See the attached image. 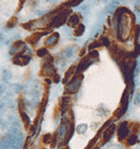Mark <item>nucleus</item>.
Listing matches in <instances>:
<instances>
[{
	"label": "nucleus",
	"instance_id": "f257e3e1",
	"mask_svg": "<svg viewBox=\"0 0 140 149\" xmlns=\"http://www.w3.org/2000/svg\"><path fill=\"white\" fill-rule=\"evenodd\" d=\"M132 20L133 17L130 14L129 10L125 8H121L116 13L114 16V26L118 31V37L121 40H127L129 37L130 30L132 27Z\"/></svg>",
	"mask_w": 140,
	"mask_h": 149
},
{
	"label": "nucleus",
	"instance_id": "f03ea898",
	"mask_svg": "<svg viewBox=\"0 0 140 149\" xmlns=\"http://www.w3.org/2000/svg\"><path fill=\"white\" fill-rule=\"evenodd\" d=\"M8 141L9 146L11 149H20L24 142V136L20 132V129L18 126V122L15 121L14 125H11L10 132L7 134V137L5 138Z\"/></svg>",
	"mask_w": 140,
	"mask_h": 149
},
{
	"label": "nucleus",
	"instance_id": "7ed1b4c3",
	"mask_svg": "<svg viewBox=\"0 0 140 149\" xmlns=\"http://www.w3.org/2000/svg\"><path fill=\"white\" fill-rule=\"evenodd\" d=\"M30 57H31V52L28 47L25 48V51L18 55H16L14 57V63L17 64V65H26L28 64L30 61Z\"/></svg>",
	"mask_w": 140,
	"mask_h": 149
},
{
	"label": "nucleus",
	"instance_id": "20e7f679",
	"mask_svg": "<svg viewBox=\"0 0 140 149\" xmlns=\"http://www.w3.org/2000/svg\"><path fill=\"white\" fill-rule=\"evenodd\" d=\"M82 84V76H75L70 82L66 84V92L67 93H75L77 92Z\"/></svg>",
	"mask_w": 140,
	"mask_h": 149
},
{
	"label": "nucleus",
	"instance_id": "39448f33",
	"mask_svg": "<svg viewBox=\"0 0 140 149\" xmlns=\"http://www.w3.org/2000/svg\"><path fill=\"white\" fill-rule=\"evenodd\" d=\"M67 16H68V11H61V13H59L55 17H53L49 26L51 27H57V26L63 25L64 22H66Z\"/></svg>",
	"mask_w": 140,
	"mask_h": 149
},
{
	"label": "nucleus",
	"instance_id": "423d86ee",
	"mask_svg": "<svg viewBox=\"0 0 140 149\" xmlns=\"http://www.w3.org/2000/svg\"><path fill=\"white\" fill-rule=\"evenodd\" d=\"M130 129L128 127V122H122L120 126H119V129H118V138L120 141H122V140H125V138H129L130 136Z\"/></svg>",
	"mask_w": 140,
	"mask_h": 149
},
{
	"label": "nucleus",
	"instance_id": "0eeeda50",
	"mask_svg": "<svg viewBox=\"0 0 140 149\" xmlns=\"http://www.w3.org/2000/svg\"><path fill=\"white\" fill-rule=\"evenodd\" d=\"M70 131V125L68 122H63L59 128V131H57V138L59 140H65L66 139V136L68 134Z\"/></svg>",
	"mask_w": 140,
	"mask_h": 149
},
{
	"label": "nucleus",
	"instance_id": "6e6552de",
	"mask_svg": "<svg viewBox=\"0 0 140 149\" xmlns=\"http://www.w3.org/2000/svg\"><path fill=\"white\" fill-rule=\"evenodd\" d=\"M91 64H93V58H92V55L88 56V57H85L81 61V63L79 64V67H77V73H81L84 70H86Z\"/></svg>",
	"mask_w": 140,
	"mask_h": 149
},
{
	"label": "nucleus",
	"instance_id": "1a4fd4ad",
	"mask_svg": "<svg viewBox=\"0 0 140 149\" xmlns=\"http://www.w3.org/2000/svg\"><path fill=\"white\" fill-rule=\"evenodd\" d=\"M27 46L22 43V42H17L15 44L11 46V48H10V54H13V55H18V54H20L22 53V51H25V48H26Z\"/></svg>",
	"mask_w": 140,
	"mask_h": 149
},
{
	"label": "nucleus",
	"instance_id": "9d476101",
	"mask_svg": "<svg viewBox=\"0 0 140 149\" xmlns=\"http://www.w3.org/2000/svg\"><path fill=\"white\" fill-rule=\"evenodd\" d=\"M67 25L70 27H77L80 25V16L77 14H73L68 17V20H67Z\"/></svg>",
	"mask_w": 140,
	"mask_h": 149
},
{
	"label": "nucleus",
	"instance_id": "9b49d317",
	"mask_svg": "<svg viewBox=\"0 0 140 149\" xmlns=\"http://www.w3.org/2000/svg\"><path fill=\"white\" fill-rule=\"evenodd\" d=\"M114 129H116V126H114V125H111L110 127L104 131L103 132V142H108L111 138H112V134H113V132H114Z\"/></svg>",
	"mask_w": 140,
	"mask_h": 149
},
{
	"label": "nucleus",
	"instance_id": "f8f14e48",
	"mask_svg": "<svg viewBox=\"0 0 140 149\" xmlns=\"http://www.w3.org/2000/svg\"><path fill=\"white\" fill-rule=\"evenodd\" d=\"M76 52V46H70V47H66L65 51L63 52V57L64 60H68L71 58L74 55V53Z\"/></svg>",
	"mask_w": 140,
	"mask_h": 149
},
{
	"label": "nucleus",
	"instance_id": "ddd939ff",
	"mask_svg": "<svg viewBox=\"0 0 140 149\" xmlns=\"http://www.w3.org/2000/svg\"><path fill=\"white\" fill-rule=\"evenodd\" d=\"M59 34H52L49 37L45 40V45L46 46H54V45L59 42Z\"/></svg>",
	"mask_w": 140,
	"mask_h": 149
},
{
	"label": "nucleus",
	"instance_id": "4468645a",
	"mask_svg": "<svg viewBox=\"0 0 140 149\" xmlns=\"http://www.w3.org/2000/svg\"><path fill=\"white\" fill-rule=\"evenodd\" d=\"M119 5H120L119 1H111L110 3L107 6V8H105V13L107 14H113L114 13V9L118 7Z\"/></svg>",
	"mask_w": 140,
	"mask_h": 149
},
{
	"label": "nucleus",
	"instance_id": "2eb2a0df",
	"mask_svg": "<svg viewBox=\"0 0 140 149\" xmlns=\"http://www.w3.org/2000/svg\"><path fill=\"white\" fill-rule=\"evenodd\" d=\"M11 77H13V75H11V73H10L9 71H7V70L2 71V81L5 83L9 82V81L11 80Z\"/></svg>",
	"mask_w": 140,
	"mask_h": 149
},
{
	"label": "nucleus",
	"instance_id": "dca6fc26",
	"mask_svg": "<svg viewBox=\"0 0 140 149\" xmlns=\"http://www.w3.org/2000/svg\"><path fill=\"white\" fill-rule=\"evenodd\" d=\"M84 31H85V27H84V25H81V24H80V25L74 29V35H75V36H81Z\"/></svg>",
	"mask_w": 140,
	"mask_h": 149
},
{
	"label": "nucleus",
	"instance_id": "f3484780",
	"mask_svg": "<svg viewBox=\"0 0 140 149\" xmlns=\"http://www.w3.org/2000/svg\"><path fill=\"white\" fill-rule=\"evenodd\" d=\"M40 37H42V34H34L33 36H29V38H28L27 40H28L29 43H31V44H36Z\"/></svg>",
	"mask_w": 140,
	"mask_h": 149
},
{
	"label": "nucleus",
	"instance_id": "a211bd4d",
	"mask_svg": "<svg viewBox=\"0 0 140 149\" xmlns=\"http://www.w3.org/2000/svg\"><path fill=\"white\" fill-rule=\"evenodd\" d=\"M136 47H138L140 51V26L136 27Z\"/></svg>",
	"mask_w": 140,
	"mask_h": 149
},
{
	"label": "nucleus",
	"instance_id": "6ab92c4d",
	"mask_svg": "<svg viewBox=\"0 0 140 149\" xmlns=\"http://www.w3.org/2000/svg\"><path fill=\"white\" fill-rule=\"evenodd\" d=\"M75 70V67L74 66H72L68 71H67V73H66V75H65V79H64V83H68V79L71 77V75L73 74V71Z\"/></svg>",
	"mask_w": 140,
	"mask_h": 149
},
{
	"label": "nucleus",
	"instance_id": "aec40b11",
	"mask_svg": "<svg viewBox=\"0 0 140 149\" xmlns=\"http://www.w3.org/2000/svg\"><path fill=\"white\" fill-rule=\"evenodd\" d=\"M20 114H22V121L25 122L26 127H28V126H29V117H28L26 113H24V112H22Z\"/></svg>",
	"mask_w": 140,
	"mask_h": 149
},
{
	"label": "nucleus",
	"instance_id": "412c9836",
	"mask_svg": "<svg viewBox=\"0 0 140 149\" xmlns=\"http://www.w3.org/2000/svg\"><path fill=\"white\" fill-rule=\"evenodd\" d=\"M137 141V136L136 134H130V137L128 138V145H134Z\"/></svg>",
	"mask_w": 140,
	"mask_h": 149
},
{
	"label": "nucleus",
	"instance_id": "4be33fe9",
	"mask_svg": "<svg viewBox=\"0 0 140 149\" xmlns=\"http://www.w3.org/2000/svg\"><path fill=\"white\" fill-rule=\"evenodd\" d=\"M134 104L140 105V90H137V92L134 94Z\"/></svg>",
	"mask_w": 140,
	"mask_h": 149
},
{
	"label": "nucleus",
	"instance_id": "5701e85b",
	"mask_svg": "<svg viewBox=\"0 0 140 149\" xmlns=\"http://www.w3.org/2000/svg\"><path fill=\"white\" fill-rule=\"evenodd\" d=\"M88 130V126L86 125H80L79 127H77V132L79 134H83V132H85Z\"/></svg>",
	"mask_w": 140,
	"mask_h": 149
},
{
	"label": "nucleus",
	"instance_id": "b1692460",
	"mask_svg": "<svg viewBox=\"0 0 140 149\" xmlns=\"http://www.w3.org/2000/svg\"><path fill=\"white\" fill-rule=\"evenodd\" d=\"M1 149H11L6 139H3V140L1 141Z\"/></svg>",
	"mask_w": 140,
	"mask_h": 149
},
{
	"label": "nucleus",
	"instance_id": "393cba45",
	"mask_svg": "<svg viewBox=\"0 0 140 149\" xmlns=\"http://www.w3.org/2000/svg\"><path fill=\"white\" fill-rule=\"evenodd\" d=\"M81 11H82V15H83V17H86L88 16V6H83L82 7V9H81Z\"/></svg>",
	"mask_w": 140,
	"mask_h": 149
},
{
	"label": "nucleus",
	"instance_id": "a878e982",
	"mask_svg": "<svg viewBox=\"0 0 140 149\" xmlns=\"http://www.w3.org/2000/svg\"><path fill=\"white\" fill-rule=\"evenodd\" d=\"M38 55L39 56H44V55H46L47 54V49L46 48H40V49H38Z\"/></svg>",
	"mask_w": 140,
	"mask_h": 149
}]
</instances>
